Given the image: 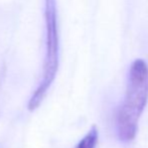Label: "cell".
<instances>
[{
    "instance_id": "3",
    "label": "cell",
    "mask_w": 148,
    "mask_h": 148,
    "mask_svg": "<svg viewBox=\"0 0 148 148\" xmlns=\"http://www.w3.org/2000/svg\"><path fill=\"white\" fill-rule=\"evenodd\" d=\"M98 138H99V132L97 126L93 125L88 133L78 143L77 148H95L98 143Z\"/></svg>"
},
{
    "instance_id": "2",
    "label": "cell",
    "mask_w": 148,
    "mask_h": 148,
    "mask_svg": "<svg viewBox=\"0 0 148 148\" xmlns=\"http://www.w3.org/2000/svg\"><path fill=\"white\" fill-rule=\"evenodd\" d=\"M45 19H47V58L43 69V77L37 89L31 96L27 108L34 111L43 101L49 87L51 86L59 68V35L57 24L56 0H45Z\"/></svg>"
},
{
    "instance_id": "1",
    "label": "cell",
    "mask_w": 148,
    "mask_h": 148,
    "mask_svg": "<svg viewBox=\"0 0 148 148\" xmlns=\"http://www.w3.org/2000/svg\"><path fill=\"white\" fill-rule=\"evenodd\" d=\"M148 101V64L137 59L131 64L125 98L116 115V128L122 142H131L138 130V122Z\"/></svg>"
}]
</instances>
